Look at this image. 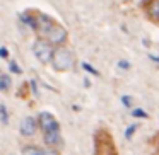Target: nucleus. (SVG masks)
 Listing matches in <instances>:
<instances>
[{"label": "nucleus", "instance_id": "1", "mask_svg": "<svg viewBox=\"0 0 159 155\" xmlns=\"http://www.w3.org/2000/svg\"><path fill=\"white\" fill-rule=\"evenodd\" d=\"M52 62L55 70H70L74 67V55L65 48H57L53 50V56H52Z\"/></svg>", "mask_w": 159, "mask_h": 155}, {"label": "nucleus", "instance_id": "10", "mask_svg": "<svg viewBox=\"0 0 159 155\" xmlns=\"http://www.w3.org/2000/svg\"><path fill=\"white\" fill-rule=\"evenodd\" d=\"M12 87V79L9 75H0V90H9Z\"/></svg>", "mask_w": 159, "mask_h": 155}, {"label": "nucleus", "instance_id": "18", "mask_svg": "<svg viewBox=\"0 0 159 155\" xmlns=\"http://www.w3.org/2000/svg\"><path fill=\"white\" fill-rule=\"evenodd\" d=\"M0 58H9V51H7V48H4V46H0Z\"/></svg>", "mask_w": 159, "mask_h": 155}, {"label": "nucleus", "instance_id": "7", "mask_svg": "<svg viewBox=\"0 0 159 155\" xmlns=\"http://www.w3.org/2000/svg\"><path fill=\"white\" fill-rule=\"evenodd\" d=\"M21 21L24 26H28V28H31L33 31H36V17L34 14H31V12H26V14L21 15Z\"/></svg>", "mask_w": 159, "mask_h": 155}, {"label": "nucleus", "instance_id": "11", "mask_svg": "<svg viewBox=\"0 0 159 155\" xmlns=\"http://www.w3.org/2000/svg\"><path fill=\"white\" fill-rule=\"evenodd\" d=\"M0 119H2V123H4V124L9 123V113H7V109H5L4 104H0Z\"/></svg>", "mask_w": 159, "mask_h": 155}, {"label": "nucleus", "instance_id": "15", "mask_svg": "<svg viewBox=\"0 0 159 155\" xmlns=\"http://www.w3.org/2000/svg\"><path fill=\"white\" fill-rule=\"evenodd\" d=\"M82 68H84V70H86V72H89V73H93V75H98V70H96V68H94V67H93V65H89V63H86V62H84V63H82Z\"/></svg>", "mask_w": 159, "mask_h": 155}, {"label": "nucleus", "instance_id": "6", "mask_svg": "<svg viewBox=\"0 0 159 155\" xmlns=\"http://www.w3.org/2000/svg\"><path fill=\"white\" fill-rule=\"evenodd\" d=\"M43 140L48 147L55 148L62 145V135H60V131H48V133H43Z\"/></svg>", "mask_w": 159, "mask_h": 155}, {"label": "nucleus", "instance_id": "14", "mask_svg": "<svg viewBox=\"0 0 159 155\" xmlns=\"http://www.w3.org/2000/svg\"><path fill=\"white\" fill-rule=\"evenodd\" d=\"M9 70H11L12 73H22L21 67H19L16 62H9Z\"/></svg>", "mask_w": 159, "mask_h": 155}, {"label": "nucleus", "instance_id": "13", "mask_svg": "<svg viewBox=\"0 0 159 155\" xmlns=\"http://www.w3.org/2000/svg\"><path fill=\"white\" fill-rule=\"evenodd\" d=\"M135 130H137V124H130V126H128L127 130H125V138H128V140H130V138L134 136Z\"/></svg>", "mask_w": 159, "mask_h": 155}, {"label": "nucleus", "instance_id": "19", "mask_svg": "<svg viewBox=\"0 0 159 155\" xmlns=\"http://www.w3.org/2000/svg\"><path fill=\"white\" fill-rule=\"evenodd\" d=\"M45 155H58V152H57L55 148L48 147V148H45Z\"/></svg>", "mask_w": 159, "mask_h": 155}, {"label": "nucleus", "instance_id": "8", "mask_svg": "<svg viewBox=\"0 0 159 155\" xmlns=\"http://www.w3.org/2000/svg\"><path fill=\"white\" fill-rule=\"evenodd\" d=\"M22 155H45V148H39V147H24V148H22Z\"/></svg>", "mask_w": 159, "mask_h": 155}, {"label": "nucleus", "instance_id": "12", "mask_svg": "<svg viewBox=\"0 0 159 155\" xmlns=\"http://www.w3.org/2000/svg\"><path fill=\"white\" fill-rule=\"evenodd\" d=\"M132 116H134V118H142V119H145V118H149V114L145 113L144 109L137 107V109H134V111H132Z\"/></svg>", "mask_w": 159, "mask_h": 155}, {"label": "nucleus", "instance_id": "4", "mask_svg": "<svg viewBox=\"0 0 159 155\" xmlns=\"http://www.w3.org/2000/svg\"><path fill=\"white\" fill-rule=\"evenodd\" d=\"M45 38L48 39L50 45H63V43L67 41V31L60 24H57V22H55V24H53V28L46 32Z\"/></svg>", "mask_w": 159, "mask_h": 155}, {"label": "nucleus", "instance_id": "17", "mask_svg": "<svg viewBox=\"0 0 159 155\" xmlns=\"http://www.w3.org/2000/svg\"><path fill=\"white\" fill-rule=\"evenodd\" d=\"M118 67L123 68V70H128V68H130V63H128L127 60H120V62H118Z\"/></svg>", "mask_w": 159, "mask_h": 155}, {"label": "nucleus", "instance_id": "3", "mask_svg": "<svg viewBox=\"0 0 159 155\" xmlns=\"http://www.w3.org/2000/svg\"><path fill=\"white\" fill-rule=\"evenodd\" d=\"M38 124L41 126L43 133H48V131H60V123L57 121V118L53 116L48 111H43L38 114Z\"/></svg>", "mask_w": 159, "mask_h": 155}, {"label": "nucleus", "instance_id": "21", "mask_svg": "<svg viewBox=\"0 0 159 155\" xmlns=\"http://www.w3.org/2000/svg\"><path fill=\"white\" fill-rule=\"evenodd\" d=\"M149 58L152 60V62H156V63H159V56H154V55H149Z\"/></svg>", "mask_w": 159, "mask_h": 155}, {"label": "nucleus", "instance_id": "5", "mask_svg": "<svg viewBox=\"0 0 159 155\" xmlns=\"http://www.w3.org/2000/svg\"><path fill=\"white\" fill-rule=\"evenodd\" d=\"M36 128H38V121L33 116H26L21 121V135L22 136H31V135H34Z\"/></svg>", "mask_w": 159, "mask_h": 155}, {"label": "nucleus", "instance_id": "9", "mask_svg": "<svg viewBox=\"0 0 159 155\" xmlns=\"http://www.w3.org/2000/svg\"><path fill=\"white\" fill-rule=\"evenodd\" d=\"M149 14H151L152 19L159 21V0H152L151 7H149Z\"/></svg>", "mask_w": 159, "mask_h": 155}, {"label": "nucleus", "instance_id": "16", "mask_svg": "<svg viewBox=\"0 0 159 155\" xmlns=\"http://www.w3.org/2000/svg\"><path fill=\"white\" fill-rule=\"evenodd\" d=\"M121 102L125 107H132V97L130 96H121Z\"/></svg>", "mask_w": 159, "mask_h": 155}, {"label": "nucleus", "instance_id": "2", "mask_svg": "<svg viewBox=\"0 0 159 155\" xmlns=\"http://www.w3.org/2000/svg\"><path fill=\"white\" fill-rule=\"evenodd\" d=\"M33 53L41 63H50L53 56V46L48 41H45V39H38L33 45Z\"/></svg>", "mask_w": 159, "mask_h": 155}, {"label": "nucleus", "instance_id": "20", "mask_svg": "<svg viewBox=\"0 0 159 155\" xmlns=\"http://www.w3.org/2000/svg\"><path fill=\"white\" fill-rule=\"evenodd\" d=\"M31 85H33V92H34V96H38V87H36V82H34V80L31 82Z\"/></svg>", "mask_w": 159, "mask_h": 155}]
</instances>
